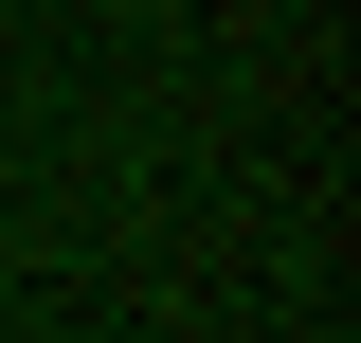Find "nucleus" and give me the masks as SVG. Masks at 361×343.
<instances>
[]
</instances>
